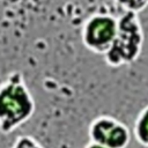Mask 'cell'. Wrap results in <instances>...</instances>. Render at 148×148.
Masks as SVG:
<instances>
[{"label": "cell", "mask_w": 148, "mask_h": 148, "mask_svg": "<svg viewBox=\"0 0 148 148\" xmlns=\"http://www.w3.org/2000/svg\"><path fill=\"white\" fill-rule=\"evenodd\" d=\"M118 27L114 40L103 56L110 67H121L134 62L143 47V29L136 13L124 12L117 17Z\"/></svg>", "instance_id": "2"}, {"label": "cell", "mask_w": 148, "mask_h": 148, "mask_svg": "<svg viewBox=\"0 0 148 148\" xmlns=\"http://www.w3.org/2000/svg\"><path fill=\"white\" fill-rule=\"evenodd\" d=\"M10 148H44L42 143L30 135H18Z\"/></svg>", "instance_id": "7"}, {"label": "cell", "mask_w": 148, "mask_h": 148, "mask_svg": "<svg viewBox=\"0 0 148 148\" xmlns=\"http://www.w3.org/2000/svg\"><path fill=\"white\" fill-rule=\"evenodd\" d=\"M35 112V99L24 76L9 73L0 82V132L10 134L27 123Z\"/></svg>", "instance_id": "1"}, {"label": "cell", "mask_w": 148, "mask_h": 148, "mask_svg": "<svg viewBox=\"0 0 148 148\" xmlns=\"http://www.w3.org/2000/svg\"><path fill=\"white\" fill-rule=\"evenodd\" d=\"M84 148H106V147H104V146H101V145H97V143H95V142L89 141V142L84 146Z\"/></svg>", "instance_id": "8"}, {"label": "cell", "mask_w": 148, "mask_h": 148, "mask_svg": "<svg viewBox=\"0 0 148 148\" xmlns=\"http://www.w3.org/2000/svg\"><path fill=\"white\" fill-rule=\"evenodd\" d=\"M133 133L121 120L102 114L94 118L88 127L89 141L106 148H126Z\"/></svg>", "instance_id": "4"}, {"label": "cell", "mask_w": 148, "mask_h": 148, "mask_svg": "<svg viewBox=\"0 0 148 148\" xmlns=\"http://www.w3.org/2000/svg\"><path fill=\"white\" fill-rule=\"evenodd\" d=\"M113 2L124 12L139 14L148 7V0H113Z\"/></svg>", "instance_id": "6"}, {"label": "cell", "mask_w": 148, "mask_h": 148, "mask_svg": "<svg viewBox=\"0 0 148 148\" xmlns=\"http://www.w3.org/2000/svg\"><path fill=\"white\" fill-rule=\"evenodd\" d=\"M118 21L111 14L97 13L89 16L81 30L82 43L89 51L104 56L111 47L116 34Z\"/></svg>", "instance_id": "3"}, {"label": "cell", "mask_w": 148, "mask_h": 148, "mask_svg": "<svg viewBox=\"0 0 148 148\" xmlns=\"http://www.w3.org/2000/svg\"><path fill=\"white\" fill-rule=\"evenodd\" d=\"M132 133L136 142L148 148V105H146L136 116Z\"/></svg>", "instance_id": "5"}]
</instances>
